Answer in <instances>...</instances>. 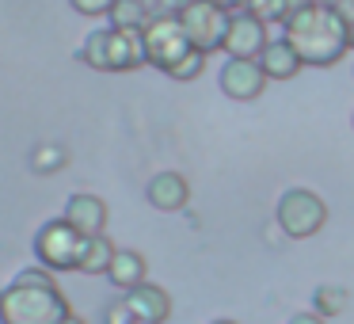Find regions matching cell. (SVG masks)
Instances as JSON below:
<instances>
[{"label": "cell", "instance_id": "15", "mask_svg": "<svg viewBox=\"0 0 354 324\" xmlns=\"http://www.w3.org/2000/svg\"><path fill=\"white\" fill-rule=\"evenodd\" d=\"M115 240L107 237V233H100V237H84L80 240V255H77V271L80 275H107L111 260H115Z\"/></svg>", "mask_w": 354, "mask_h": 324}, {"label": "cell", "instance_id": "12", "mask_svg": "<svg viewBox=\"0 0 354 324\" xmlns=\"http://www.w3.org/2000/svg\"><path fill=\"white\" fill-rule=\"evenodd\" d=\"M145 199L153 202L156 210L171 214V210H183L187 202H191V183H187L179 172H156L145 187Z\"/></svg>", "mask_w": 354, "mask_h": 324}, {"label": "cell", "instance_id": "28", "mask_svg": "<svg viewBox=\"0 0 354 324\" xmlns=\"http://www.w3.org/2000/svg\"><path fill=\"white\" fill-rule=\"evenodd\" d=\"M308 4H320V8H339L343 0H308Z\"/></svg>", "mask_w": 354, "mask_h": 324}, {"label": "cell", "instance_id": "3", "mask_svg": "<svg viewBox=\"0 0 354 324\" xmlns=\"http://www.w3.org/2000/svg\"><path fill=\"white\" fill-rule=\"evenodd\" d=\"M80 62L92 65L100 73H130L141 69L145 62V39L141 31H118V27H100L84 39L80 46Z\"/></svg>", "mask_w": 354, "mask_h": 324}, {"label": "cell", "instance_id": "14", "mask_svg": "<svg viewBox=\"0 0 354 324\" xmlns=\"http://www.w3.org/2000/svg\"><path fill=\"white\" fill-rule=\"evenodd\" d=\"M259 69L267 73V80H293L301 73V57L293 54L286 39H270L267 50L259 54Z\"/></svg>", "mask_w": 354, "mask_h": 324}, {"label": "cell", "instance_id": "24", "mask_svg": "<svg viewBox=\"0 0 354 324\" xmlns=\"http://www.w3.org/2000/svg\"><path fill=\"white\" fill-rule=\"evenodd\" d=\"M187 4H194V0H156V12H164V16H179Z\"/></svg>", "mask_w": 354, "mask_h": 324}, {"label": "cell", "instance_id": "2", "mask_svg": "<svg viewBox=\"0 0 354 324\" xmlns=\"http://www.w3.org/2000/svg\"><path fill=\"white\" fill-rule=\"evenodd\" d=\"M69 298L57 282H19L0 290V324H62L69 316Z\"/></svg>", "mask_w": 354, "mask_h": 324}, {"label": "cell", "instance_id": "18", "mask_svg": "<svg viewBox=\"0 0 354 324\" xmlns=\"http://www.w3.org/2000/svg\"><path fill=\"white\" fill-rule=\"evenodd\" d=\"M301 4H308V0H244V12L263 24H286V16L297 12Z\"/></svg>", "mask_w": 354, "mask_h": 324}, {"label": "cell", "instance_id": "6", "mask_svg": "<svg viewBox=\"0 0 354 324\" xmlns=\"http://www.w3.org/2000/svg\"><path fill=\"white\" fill-rule=\"evenodd\" d=\"M80 240L84 237H80L65 217H50V222L35 233V260L46 271H77Z\"/></svg>", "mask_w": 354, "mask_h": 324}, {"label": "cell", "instance_id": "5", "mask_svg": "<svg viewBox=\"0 0 354 324\" xmlns=\"http://www.w3.org/2000/svg\"><path fill=\"white\" fill-rule=\"evenodd\" d=\"M141 39H145V62L153 65V69H160V73H171L194 50L191 42H187L179 19L164 16V12H156V16L149 19L145 31H141Z\"/></svg>", "mask_w": 354, "mask_h": 324}, {"label": "cell", "instance_id": "16", "mask_svg": "<svg viewBox=\"0 0 354 324\" xmlns=\"http://www.w3.org/2000/svg\"><path fill=\"white\" fill-rule=\"evenodd\" d=\"M111 24L107 27H118V31H145V24L153 19V12L138 0H115V8H111Z\"/></svg>", "mask_w": 354, "mask_h": 324}, {"label": "cell", "instance_id": "22", "mask_svg": "<svg viewBox=\"0 0 354 324\" xmlns=\"http://www.w3.org/2000/svg\"><path fill=\"white\" fill-rule=\"evenodd\" d=\"M107 324H145V321H138V316H133L130 309H126V301L118 298L115 305L107 309Z\"/></svg>", "mask_w": 354, "mask_h": 324}, {"label": "cell", "instance_id": "8", "mask_svg": "<svg viewBox=\"0 0 354 324\" xmlns=\"http://www.w3.org/2000/svg\"><path fill=\"white\" fill-rule=\"evenodd\" d=\"M217 84H221V92L229 96V100H259L263 88H267V73L259 69V62H248V57H229V62L221 65V73H217Z\"/></svg>", "mask_w": 354, "mask_h": 324}, {"label": "cell", "instance_id": "21", "mask_svg": "<svg viewBox=\"0 0 354 324\" xmlns=\"http://www.w3.org/2000/svg\"><path fill=\"white\" fill-rule=\"evenodd\" d=\"M69 8L77 16H88V19H100V16H111L115 0H69Z\"/></svg>", "mask_w": 354, "mask_h": 324}, {"label": "cell", "instance_id": "13", "mask_svg": "<svg viewBox=\"0 0 354 324\" xmlns=\"http://www.w3.org/2000/svg\"><path fill=\"white\" fill-rule=\"evenodd\" d=\"M107 278H111V286H118L122 294L133 290V286H141V282H149L145 255L133 252V248H118L115 260H111V267H107Z\"/></svg>", "mask_w": 354, "mask_h": 324}, {"label": "cell", "instance_id": "10", "mask_svg": "<svg viewBox=\"0 0 354 324\" xmlns=\"http://www.w3.org/2000/svg\"><path fill=\"white\" fill-rule=\"evenodd\" d=\"M62 217L80 233V237H100V233L107 229V202L92 191H77V195H69Z\"/></svg>", "mask_w": 354, "mask_h": 324}, {"label": "cell", "instance_id": "30", "mask_svg": "<svg viewBox=\"0 0 354 324\" xmlns=\"http://www.w3.org/2000/svg\"><path fill=\"white\" fill-rule=\"evenodd\" d=\"M138 4H145V8H149V12H153V16H156V0H138Z\"/></svg>", "mask_w": 354, "mask_h": 324}, {"label": "cell", "instance_id": "29", "mask_svg": "<svg viewBox=\"0 0 354 324\" xmlns=\"http://www.w3.org/2000/svg\"><path fill=\"white\" fill-rule=\"evenodd\" d=\"M62 324H84V321H80V316H77V313H69V316H65V321H62Z\"/></svg>", "mask_w": 354, "mask_h": 324}, {"label": "cell", "instance_id": "27", "mask_svg": "<svg viewBox=\"0 0 354 324\" xmlns=\"http://www.w3.org/2000/svg\"><path fill=\"white\" fill-rule=\"evenodd\" d=\"M209 4H217L221 12H232V8H244V0H209Z\"/></svg>", "mask_w": 354, "mask_h": 324}, {"label": "cell", "instance_id": "31", "mask_svg": "<svg viewBox=\"0 0 354 324\" xmlns=\"http://www.w3.org/2000/svg\"><path fill=\"white\" fill-rule=\"evenodd\" d=\"M209 324H236V321H225V316H221V321H209Z\"/></svg>", "mask_w": 354, "mask_h": 324}, {"label": "cell", "instance_id": "7", "mask_svg": "<svg viewBox=\"0 0 354 324\" xmlns=\"http://www.w3.org/2000/svg\"><path fill=\"white\" fill-rule=\"evenodd\" d=\"M176 19H179V27H183L187 42H191L194 50L214 54V50H221L232 16H229V12H221L217 4H209V0H194V4H187Z\"/></svg>", "mask_w": 354, "mask_h": 324}, {"label": "cell", "instance_id": "19", "mask_svg": "<svg viewBox=\"0 0 354 324\" xmlns=\"http://www.w3.org/2000/svg\"><path fill=\"white\" fill-rule=\"evenodd\" d=\"M65 161H69V153L62 145H54V141H42V145L31 149V168L39 176H54L57 168H65Z\"/></svg>", "mask_w": 354, "mask_h": 324}, {"label": "cell", "instance_id": "25", "mask_svg": "<svg viewBox=\"0 0 354 324\" xmlns=\"http://www.w3.org/2000/svg\"><path fill=\"white\" fill-rule=\"evenodd\" d=\"M339 16H343L346 35H351V46H354V0H343V4H339Z\"/></svg>", "mask_w": 354, "mask_h": 324}, {"label": "cell", "instance_id": "11", "mask_svg": "<svg viewBox=\"0 0 354 324\" xmlns=\"http://www.w3.org/2000/svg\"><path fill=\"white\" fill-rule=\"evenodd\" d=\"M122 301H126V309L145 324H164L171 316V298H168V290L156 286V282H141V286H133V290H126Z\"/></svg>", "mask_w": 354, "mask_h": 324}, {"label": "cell", "instance_id": "9", "mask_svg": "<svg viewBox=\"0 0 354 324\" xmlns=\"http://www.w3.org/2000/svg\"><path fill=\"white\" fill-rule=\"evenodd\" d=\"M267 24L255 16H248V12H240V16L229 19V31H225V42L221 50L229 57H248V62H259V54L267 50Z\"/></svg>", "mask_w": 354, "mask_h": 324}, {"label": "cell", "instance_id": "26", "mask_svg": "<svg viewBox=\"0 0 354 324\" xmlns=\"http://www.w3.org/2000/svg\"><path fill=\"white\" fill-rule=\"evenodd\" d=\"M290 324H328V321L316 313H297V316H290Z\"/></svg>", "mask_w": 354, "mask_h": 324}, {"label": "cell", "instance_id": "20", "mask_svg": "<svg viewBox=\"0 0 354 324\" xmlns=\"http://www.w3.org/2000/svg\"><path fill=\"white\" fill-rule=\"evenodd\" d=\"M206 57H209V54H202V50H191V54H187L183 62H179L176 69L168 73V77L179 80V84H187V80H198L202 69H206Z\"/></svg>", "mask_w": 354, "mask_h": 324}, {"label": "cell", "instance_id": "17", "mask_svg": "<svg viewBox=\"0 0 354 324\" xmlns=\"http://www.w3.org/2000/svg\"><path fill=\"white\" fill-rule=\"evenodd\" d=\"M346 305H351V290H343V286H316V294H313V313L316 316H324V321L343 316Z\"/></svg>", "mask_w": 354, "mask_h": 324}, {"label": "cell", "instance_id": "4", "mask_svg": "<svg viewBox=\"0 0 354 324\" xmlns=\"http://www.w3.org/2000/svg\"><path fill=\"white\" fill-rule=\"evenodd\" d=\"M274 217H278V229L290 240H305V237L324 229V222H328V202L316 191H308V187H290L278 199Z\"/></svg>", "mask_w": 354, "mask_h": 324}, {"label": "cell", "instance_id": "1", "mask_svg": "<svg viewBox=\"0 0 354 324\" xmlns=\"http://www.w3.org/2000/svg\"><path fill=\"white\" fill-rule=\"evenodd\" d=\"M282 31H286L282 39L301 57V65H313V69H331L351 50V35H346V24L339 16V8L301 4L297 12L286 16Z\"/></svg>", "mask_w": 354, "mask_h": 324}, {"label": "cell", "instance_id": "23", "mask_svg": "<svg viewBox=\"0 0 354 324\" xmlns=\"http://www.w3.org/2000/svg\"><path fill=\"white\" fill-rule=\"evenodd\" d=\"M16 278H19V282H57L54 271H46V267H24Z\"/></svg>", "mask_w": 354, "mask_h": 324}]
</instances>
